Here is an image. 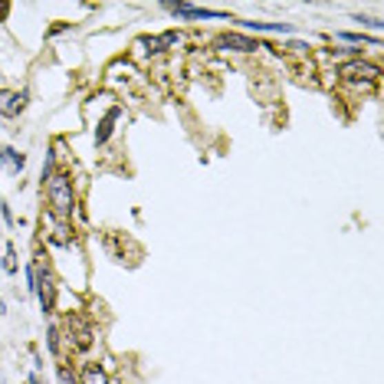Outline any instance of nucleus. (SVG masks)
<instances>
[{
  "label": "nucleus",
  "instance_id": "nucleus-1",
  "mask_svg": "<svg viewBox=\"0 0 384 384\" xmlns=\"http://www.w3.org/2000/svg\"><path fill=\"white\" fill-rule=\"evenodd\" d=\"M43 197H46V214L56 220H72L76 207H79L76 181L66 168H56V174L43 184Z\"/></svg>",
  "mask_w": 384,
  "mask_h": 384
},
{
  "label": "nucleus",
  "instance_id": "nucleus-2",
  "mask_svg": "<svg viewBox=\"0 0 384 384\" xmlns=\"http://www.w3.org/2000/svg\"><path fill=\"white\" fill-rule=\"evenodd\" d=\"M338 76H342V83L348 89H355V92H371V89H378L381 83V66L374 63V59H348V63H338Z\"/></svg>",
  "mask_w": 384,
  "mask_h": 384
},
{
  "label": "nucleus",
  "instance_id": "nucleus-3",
  "mask_svg": "<svg viewBox=\"0 0 384 384\" xmlns=\"http://www.w3.org/2000/svg\"><path fill=\"white\" fill-rule=\"evenodd\" d=\"M125 119V105L122 102H112L109 109H105V115L96 122V128H92V141H96V148H102V145H109L112 135H115V125Z\"/></svg>",
  "mask_w": 384,
  "mask_h": 384
},
{
  "label": "nucleus",
  "instance_id": "nucleus-4",
  "mask_svg": "<svg viewBox=\"0 0 384 384\" xmlns=\"http://www.w3.org/2000/svg\"><path fill=\"white\" fill-rule=\"evenodd\" d=\"M165 10L178 20H230V10H214V7H194V3H165Z\"/></svg>",
  "mask_w": 384,
  "mask_h": 384
},
{
  "label": "nucleus",
  "instance_id": "nucleus-5",
  "mask_svg": "<svg viewBox=\"0 0 384 384\" xmlns=\"http://www.w3.org/2000/svg\"><path fill=\"white\" fill-rule=\"evenodd\" d=\"M30 105V92L27 89H0V119L14 122L20 119Z\"/></svg>",
  "mask_w": 384,
  "mask_h": 384
},
{
  "label": "nucleus",
  "instance_id": "nucleus-6",
  "mask_svg": "<svg viewBox=\"0 0 384 384\" xmlns=\"http://www.w3.org/2000/svg\"><path fill=\"white\" fill-rule=\"evenodd\" d=\"M214 50H220V53H256L263 46L260 40H253L247 33H220L214 40Z\"/></svg>",
  "mask_w": 384,
  "mask_h": 384
},
{
  "label": "nucleus",
  "instance_id": "nucleus-7",
  "mask_svg": "<svg viewBox=\"0 0 384 384\" xmlns=\"http://www.w3.org/2000/svg\"><path fill=\"white\" fill-rule=\"evenodd\" d=\"M66 335H69V345L76 348V352H83V348H89L92 345V338H96V329H92V322H83V319H69L66 325Z\"/></svg>",
  "mask_w": 384,
  "mask_h": 384
},
{
  "label": "nucleus",
  "instance_id": "nucleus-8",
  "mask_svg": "<svg viewBox=\"0 0 384 384\" xmlns=\"http://www.w3.org/2000/svg\"><path fill=\"white\" fill-rule=\"evenodd\" d=\"M0 168H7V174H23L27 168V154L14 145H0Z\"/></svg>",
  "mask_w": 384,
  "mask_h": 384
},
{
  "label": "nucleus",
  "instance_id": "nucleus-9",
  "mask_svg": "<svg viewBox=\"0 0 384 384\" xmlns=\"http://www.w3.org/2000/svg\"><path fill=\"white\" fill-rule=\"evenodd\" d=\"M76 378H79V384H112V374L99 361H85Z\"/></svg>",
  "mask_w": 384,
  "mask_h": 384
},
{
  "label": "nucleus",
  "instance_id": "nucleus-10",
  "mask_svg": "<svg viewBox=\"0 0 384 384\" xmlns=\"http://www.w3.org/2000/svg\"><path fill=\"white\" fill-rule=\"evenodd\" d=\"M335 40L345 43V46H374L381 50V37H365V33H352V30H335Z\"/></svg>",
  "mask_w": 384,
  "mask_h": 384
},
{
  "label": "nucleus",
  "instance_id": "nucleus-11",
  "mask_svg": "<svg viewBox=\"0 0 384 384\" xmlns=\"http://www.w3.org/2000/svg\"><path fill=\"white\" fill-rule=\"evenodd\" d=\"M240 27L243 30H253V33H296L292 23H266V20H240Z\"/></svg>",
  "mask_w": 384,
  "mask_h": 384
},
{
  "label": "nucleus",
  "instance_id": "nucleus-12",
  "mask_svg": "<svg viewBox=\"0 0 384 384\" xmlns=\"http://www.w3.org/2000/svg\"><path fill=\"white\" fill-rule=\"evenodd\" d=\"M132 50H138L135 56H161L165 53V43H161V37H141V40H135Z\"/></svg>",
  "mask_w": 384,
  "mask_h": 384
},
{
  "label": "nucleus",
  "instance_id": "nucleus-13",
  "mask_svg": "<svg viewBox=\"0 0 384 384\" xmlns=\"http://www.w3.org/2000/svg\"><path fill=\"white\" fill-rule=\"evenodd\" d=\"M59 338H63L59 325H56V322H50V325H46V348H50L53 361H63V348H59Z\"/></svg>",
  "mask_w": 384,
  "mask_h": 384
},
{
  "label": "nucleus",
  "instance_id": "nucleus-14",
  "mask_svg": "<svg viewBox=\"0 0 384 384\" xmlns=\"http://www.w3.org/2000/svg\"><path fill=\"white\" fill-rule=\"evenodd\" d=\"M0 266H3V273L7 276H17L20 266H17V247L14 243H7V253H3V263H0Z\"/></svg>",
  "mask_w": 384,
  "mask_h": 384
},
{
  "label": "nucleus",
  "instance_id": "nucleus-15",
  "mask_svg": "<svg viewBox=\"0 0 384 384\" xmlns=\"http://www.w3.org/2000/svg\"><path fill=\"white\" fill-rule=\"evenodd\" d=\"M56 378H59V384H79V378H76V371L69 368L66 361H56Z\"/></svg>",
  "mask_w": 384,
  "mask_h": 384
},
{
  "label": "nucleus",
  "instance_id": "nucleus-16",
  "mask_svg": "<svg viewBox=\"0 0 384 384\" xmlns=\"http://www.w3.org/2000/svg\"><path fill=\"white\" fill-rule=\"evenodd\" d=\"M23 279H27V292L30 296H37V266H33V263L23 266Z\"/></svg>",
  "mask_w": 384,
  "mask_h": 384
},
{
  "label": "nucleus",
  "instance_id": "nucleus-17",
  "mask_svg": "<svg viewBox=\"0 0 384 384\" xmlns=\"http://www.w3.org/2000/svg\"><path fill=\"white\" fill-rule=\"evenodd\" d=\"M0 217H3V223H7V227H17V217H14V210H10V204H7V201H0Z\"/></svg>",
  "mask_w": 384,
  "mask_h": 384
},
{
  "label": "nucleus",
  "instance_id": "nucleus-18",
  "mask_svg": "<svg viewBox=\"0 0 384 384\" xmlns=\"http://www.w3.org/2000/svg\"><path fill=\"white\" fill-rule=\"evenodd\" d=\"M286 50H292V53H309V50H312V46H305V43H286Z\"/></svg>",
  "mask_w": 384,
  "mask_h": 384
},
{
  "label": "nucleus",
  "instance_id": "nucleus-19",
  "mask_svg": "<svg viewBox=\"0 0 384 384\" xmlns=\"http://www.w3.org/2000/svg\"><path fill=\"white\" fill-rule=\"evenodd\" d=\"M7 17H10V3L0 0V23H7Z\"/></svg>",
  "mask_w": 384,
  "mask_h": 384
},
{
  "label": "nucleus",
  "instance_id": "nucleus-20",
  "mask_svg": "<svg viewBox=\"0 0 384 384\" xmlns=\"http://www.w3.org/2000/svg\"><path fill=\"white\" fill-rule=\"evenodd\" d=\"M27 384H43V378H40V371H30V374H27Z\"/></svg>",
  "mask_w": 384,
  "mask_h": 384
},
{
  "label": "nucleus",
  "instance_id": "nucleus-21",
  "mask_svg": "<svg viewBox=\"0 0 384 384\" xmlns=\"http://www.w3.org/2000/svg\"><path fill=\"white\" fill-rule=\"evenodd\" d=\"M0 316H7V302L0 299Z\"/></svg>",
  "mask_w": 384,
  "mask_h": 384
}]
</instances>
